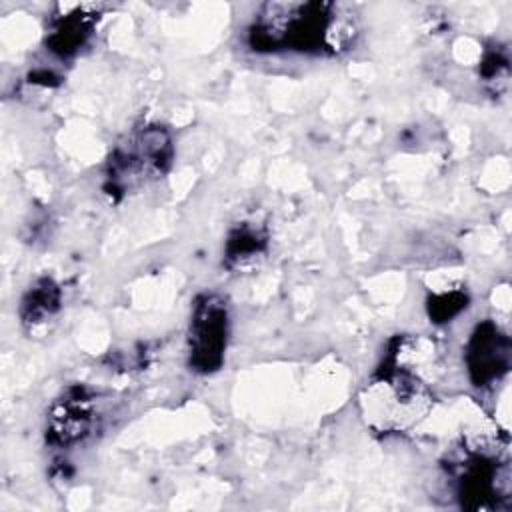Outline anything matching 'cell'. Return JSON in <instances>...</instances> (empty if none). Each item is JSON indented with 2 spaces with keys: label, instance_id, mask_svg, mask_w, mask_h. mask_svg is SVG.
I'll use <instances>...</instances> for the list:
<instances>
[{
  "label": "cell",
  "instance_id": "cell-2",
  "mask_svg": "<svg viewBox=\"0 0 512 512\" xmlns=\"http://www.w3.org/2000/svg\"><path fill=\"white\" fill-rule=\"evenodd\" d=\"M360 404L374 430L404 432L430 410L432 392L420 372L390 358L366 384Z\"/></svg>",
  "mask_w": 512,
  "mask_h": 512
},
{
  "label": "cell",
  "instance_id": "cell-7",
  "mask_svg": "<svg viewBox=\"0 0 512 512\" xmlns=\"http://www.w3.org/2000/svg\"><path fill=\"white\" fill-rule=\"evenodd\" d=\"M56 306H58V290L50 280H44L40 286L28 292L22 304V310H24L26 322L38 324L48 316H52Z\"/></svg>",
  "mask_w": 512,
  "mask_h": 512
},
{
  "label": "cell",
  "instance_id": "cell-5",
  "mask_svg": "<svg viewBox=\"0 0 512 512\" xmlns=\"http://www.w3.org/2000/svg\"><path fill=\"white\" fill-rule=\"evenodd\" d=\"M168 152L170 140L160 128L144 130L116 152L112 160V184L130 188L138 180L160 174L168 162Z\"/></svg>",
  "mask_w": 512,
  "mask_h": 512
},
{
  "label": "cell",
  "instance_id": "cell-1",
  "mask_svg": "<svg viewBox=\"0 0 512 512\" xmlns=\"http://www.w3.org/2000/svg\"><path fill=\"white\" fill-rule=\"evenodd\" d=\"M350 14L334 4H268L256 18L250 40L256 50L338 52L354 38Z\"/></svg>",
  "mask_w": 512,
  "mask_h": 512
},
{
  "label": "cell",
  "instance_id": "cell-3",
  "mask_svg": "<svg viewBox=\"0 0 512 512\" xmlns=\"http://www.w3.org/2000/svg\"><path fill=\"white\" fill-rule=\"evenodd\" d=\"M448 470L456 484V498L466 508H496V498L508 494V464L498 454L466 450Z\"/></svg>",
  "mask_w": 512,
  "mask_h": 512
},
{
  "label": "cell",
  "instance_id": "cell-6",
  "mask_svg": "<svg viewBox=\"0 0 512 512\" xmlns=\"http://www.w3.org/2000/svg\"><path fill=\"white\" fill-rule=\"evenodd\" d=\"M508 338L494 324H482L468 346V368L476 384H488L508 368Z\"/></svg>",
  "mask_w": 512,
  "mask_h": 512
},
{
  "label": "cell",
  "instance_id": "cell-4",
  "mask_svg": "<svg viewBox=\"0 0 512 512\" xmlns=\"http://www.w3.org/2000/svg\"><path fill=\"white\" fill-rule=\"evenodd\" d=\"M228 336L226 306L218 296H204L190 320V362L202 370H216L224 358Z\"/></svg>",
  "mask_w": 512,
  "mask_h": 512
}]
</instances>
